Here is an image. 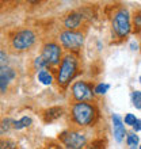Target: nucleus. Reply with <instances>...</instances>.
I'll use <instances>...</instances> for the list:
<instances>
[{"label": "nucleus", "mask_w": 141, "mask_h": 149, "mask_svg": "<svg viewBox=\"0 0 141 149\" xmlns=\"http://www.w3.org/2000/svg\"><path fill=\"white\" fill-rule=\"evenodd\" d=\"M95 115H96L95 107L90 103L77 102L72 107V119L75 121V123L80 126L91 125L95 119Z\"/></svg>", "instance_id": "nucleus-1"}, {"label": "nucleus", "mask_w": 141, "mask_h": 149, "mask_svg": "<svg viewBox=\"0 0 141 149\" xmlns=\"http://www.w3.org/2000/svg\"><path fill=\"white\" fill-rule=\"evenodd\" d=\"M76 71H77V60H76V57L72 54H67L61 60V64H60L59 74H57L59 86L67 87L70 83V80L73 79V76L76 74Z\"/></svg>", "instance_id": "nucleus-2"}, {"label": "nucleus", "mask_w": 141, "mask_h": 149, "mask_svg": "<svg viewBox=\"0 0 141 149\" xmlns=\"http://www.w3.org/2000/svg\"><path fill=\"white\" fill-rule=\"evenodd\" d=\"M60 141L67 146L68 149H83L87 144L86 136L80 132H75V130H67L60 134Z\"/></svg>", "instance_id": "nucleus-3"}, {"label": "nucleus", "mask_w": 141, "mask_h": 149, "mask_svg": "<svg viewBox=\"0 0 141 149\" xmlns=\"http://www.w3.org/2000/svg\"><path fill=\"white\" fill-rule=\"evenodd\" d=\"M60 42H61V45H63L64 47H67L68 50L76 52L83 46L84 38H83L82 33L65 30V31H63L60 34Z\"/></svg>", "instance_id": "nucleus-4"}, {"label": "nucleus", "mask_w": 141, "mask_h": 149, "mask_svg": "<svg viewBox=\"0 0 141 149\" xmlns=\"http://www.w3.org/2000/svg\"><path fill=\"white\" fill-rule=\"evenodd\" d=\"M34 42H35V34L34 31L29 30V29L16 33L15 37L12 38V46L19 52L30 49L34 45Z\"/></svg>", "instance_id": "nucleus-5"}, {"label": "nucleus", "mask_w": 141, "mask_h": 149, "mask_svg": "<svg viewBox=\"0 0 141 149\" xmlns=\"http://www.w3.org/2000/svg\"><path fill=\"white\" fill-rule=\"evenodd\" d=\"M113 29L118 37H125L130 33L129 12L126 10H121L115 14L113 19Z\"/></svg>", "instance_id": "nucleus-6"}, {"label": "nucleus", "mask_w": 141, "mask_h": 149, "mask_svg": "<svg viewBox=\"0 0 141 149\" xmlns=\"http://www.w3.org/2000/svg\"><path fill=\"white\" fill-rule=\"evenodd\" d=\"M72 94L73 98L77 102H88L94 99V92L90 84H87L86 81H76L72 86Z\"/></svg>", "instance_id": "nucleus-7"}, {"label": "nucleus", "mask_w": 141, "mask_h": 149, "mask_svg": "<svg viewBox=\"0 0 141 149\" xmlns=\"http://www.w3.org/2000/svg\"><path fill=\"white\" fill-rule=\"evenodd\" d=\"M41 56L46 60L49 65H57L60 63V60H61V49H60L57 43L49 42L43 46Z\"/></svg>", "instance_id": "nucleus-8"}, {"label": "nucleus", "mask_w": 141, "mask_h": 149, "mask_svg": "<svg viewBox=\"0 0 141 149\" xmlns=\"http://www.w3.org/2000/svg\"><path fill=\"white\" fill-rule=\"evenodd\" d=\"M16 73L15 71L10 67H0V92H4V91L8 88V84L15 79Z\"/></svg>", "instance_id": "nucleus-9"}, {"label": "nucleus", "mask_w": 141, "mask_h": 149, "mask_svg": "<svg viewBox=\"0 0 141 149\" xmlns=\"http://www.w3.org/2000/svg\"><path fill=\"white\" fill-rule=\"evenodd\" d=\"M113 126H114V137L117 140V142H122V140L125 138L126 130H125V125L122 119L119 118V115H113Z\"/></svg>", "instance_id": "nucleus-10"}, {"label": "nucleus", "mask_w": 141, "mask_h": 149, "mask_svg": "<svg viewBox=\"0 0 141 149\" xmlns=\"http://www.w3.org/2000/svg\"><path fill=\"white\" fill-rule=\"evenodd\" d=\"M82 19L83 16L80 12H70L69 15L64 19V26L69 30V31H75L76 29L80 26V23H82Z\"/></svg>", "instance_id": "nucleus-11"}, {"label": "nucleus", "mask_w": 141, "mask_h": 149, "mask_svg": "<svg viewBox=\"0 0 141 149\" xmlns=\"http://www.w3.org/2000/svg\"><path fill=\"white\" fill-rule=\"evenodd\" d=\"M63 113H64L63 107H59V106L50 107V109L43 111V119H45V122L50 123V122H54L56 119H59L63 115Z\"/></svg>", "instance_id": "nucleus-12"}, {"label": "nucleus", "mask_w": 141, "mask_h": 149, "mask_svg": "<svg viewBox=\"0 0 141 149\" xmlns=\"http://www.w3.org/2000/svg\"><path fill=\"white\" fill-rule=\"evenodd\" d=\"M38 81H41L43 86H50L53 81V76L47 69H41L38 71Z\"/></svg>", "instance_id": "nucleus-13"}, {"label": "nucleus", "mask_w": 141, "mask_h": 149, "mask_svg": "<svg viewBox=\"0 0 141 149\" xmlns=\"http://www.w3.org/2000/svg\"><path fill=\"white\" fill-rule=\"evenodd\" d=\"M31 123H33V121L30 117H22L20 119H18V121H14L12 127L16 130H22V129H24V127H29Z\"/></svg>", "instance_id": "nucleus-14"}, {"label": "nucleus", "mask_w": 141, "mask_h": 149, "mask_svg": "<svg viewBox=\"0 0 141 149\" xmlns=\"http://www.w3.org/2000/svg\"><path fill=\"white\" fill-rule=\"evenodd\" d=\"M12 123H14V121H12L11 118H4V119H1V121H0V136L8 133L10 129L12 127Z\"/></svg>", "instance_id": "nucleus-15"}, {"label": "nucleus", "mask_w": 141, "mask_h": 149, "mask_svg": "<svg viewBox=\"0 0 141 149\" xmlns=\"http://www.w3.org/2000/svg\"><path fill=\"white\" fill-rule=\"evenodd\" d=\"M132 102H133V106L141 110V91H133L132 94Z\"/></svg>", "instance_id": "nucleus-16"}, {"label": "nucleus", "mask_w": 141, "mask_h": 149, "mask_svg": "<svg viewBox=\"0 0 141 149\" xmlns=\"http://www.w3.org/2000/svg\"><path fill=\"white\" fill-rule=\"evenodd\" d=\"M34 65H35V68H38V71H41V69H46V68L50 67V65L47 64V61L43 58L42 56H39V57H37V58H35Z\"/></svg>", "instance_id": "nucleus-17"}, {"label": "nucleus", "mask_w": 141, "mask_h": 149, "mask_svg": "<svg viewBox=\"0 0 141 149\" xmlns=\"http://www.w3.org/2000/svg\"><path fill=\"white\" fill-rule=\"evenodd\" d=\"M110 86L109 84H106V83H101V84H98V86L95 87V90L94 92L95 94H98V95H105L107 91H109Z\"/></svg>", "instance_id": "nucleus-18"}, {"label": "nucleus", "mask_w": 141, "mask_h": 149, "mask_svg": "<svg viewBox=\"0 0 141 149\" xmlns=\"http://www.w3.org/2000/svg\"><path fill=\"white\" fill-rule=\"evenodd\" d=\"M126 142H128V145L129 146H137L138 145V136L136 133H132L128 136V138H126Z\"/></svg>", "instance_id": "nucleus-19"}, {"label": "nucleus", "mask_w": 141, "mask_h": 149, "mask_svg": "<svg viewBox=\"0 0 141 149\" xmlns=\"http://www.w3.org/2000/svg\"><path fill=\"white\" fill-rule=\"evenodd\" d=\"M15 148V144L10 140H1L0 141V149H14Z\"/></svg>", "instance_id": "nucleus-20"}, {"label": "nucleus", "mask_w": 141, "mask_h": 149, "mask_svg": "<svg viewBox=\"0 0 141 149\" xmlns=\"http://www.w3.org/2000/svg\"><path fill=\"white\" fill-rule=\"evenodd\" d=\"M133 24H134V30L140 31L141 30V14H136L133 18Z\"/></svg>", "instance_id": "nucleus-21"}, {"label": "nucleus", "mask_w": 141, "mask_h": 149, "mask_svg": "<svg viewBox=\"0 0 141 149\" xmlns=\"http://www.w3.org/2000/svg\"><path fill=\"white\" fill-rule=\"evenodd\" d=\"M136 115L134 114H126V117H125V123L126 125H130V126H133V123L136 122Z\"/></svg>", "instance_id": "nucleus-22"}, {"label": "nucleus", "mask_w": 141, "mask_h": 149, "mask_svg": "<svg viewBox=\"0 0 141 149\" xmlns=\"http://www.w3.org/2000/svg\"><path fill=\"white\" fill-rule=\"evenodd\" d=\"M7 61H8L7 54L3 50H0V67H7Z\"/></svg>", "instance_id": "nucleus-23"}, {"label": "nucleus", "mask_w": 141, "mask_h": 149, "mask_svg": "<svg viewBox=\"0 0 141 149\" xmlns=\"http://www.w3.org/2000/svg\"><path fill=\"white\" fill-rule=\"evenodd\" d=\"M133 130L137 133V132H141V119H136V122L133 123Z\"/></svg>", "instance_id": "nucleus-24"}, {"label": "nucleus", "mask_w": 141, "mask_h": 149, "mask_svg": "<svg viewBox=\"0 0 141 149\" xmlns=\"http://www.w3.org/2000/svg\"><path fill=\"white\" fill-rule=\"evenodd\" d=\"M90 149H103L102 141H95L94 144H91V148Z\"/></svg>", "instance_id": "nucleus-25"}, {"label": "nucleus", "mask_w": 141, "mask_h": 149, "mask_svg": "<svg viewBox=\"0 0 141 149\" xmlns=\"http://www.w3.org/2000/svg\"><path fill=\"white\" fill-rule=\"evenodd\" d=\"M45 149H63V146L59 144H49L47 146H45Z\"/></svg>", "instance_id": "nucleus-26"}, {"label": "nucleus", "mask_w": 141, "mask_h": 149, "mask_svg": "<svg viewBox=\"0 0 141 149\" xmlns=\"http://www.w3.org/2000/svg\"><path fill=\"white\" fill-rule=\"evenodd\" d=\"M140 83H141V76H140Z\"/></svg>", "instance_id": "nucleus-27"}, {"label": "nucleus", "mask_w": 141, "mask_h": 149, "mask_svg": "<svg viewBox=\"0 0 141 149\" xmlns=\"http://www.w3.org/2000/svg\"><path fill=\"white\" fill-rule=\"evenodd\" d=\"M140 149H141V145H140Z\"/></svg>", "instance_id": "nucleus-28"}]
</instances>
